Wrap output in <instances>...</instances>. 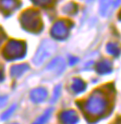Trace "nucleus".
Here are the masks:
<instances>
[{
	"label": "nucleus",
	"mask_w": 121,
	"mask_h": 124,
	"mask_svg": "<svg viewBox=\"0 0 121 124\" xmlns=\"http://www.w3.org/2000/svg\"><path fill=\"white\" fill-rule=\"evenodd\" d=\"M59 119L62 124H76L79 121V117L76 111L69 109L61 112Z\"/></svg>",
	"instance_id": "nucleus-7"
},
{
	"label": "nucleus",
	"mask_w": 121,
	"mask_h": 124,
	"mask_svg": "<svg viewBox=\"0 0 121 124\" xmlns=\"http://www.w3.org/2000/svg\"><path fill=\"white\" fill-rule=\"evenodd\" d=\"M26 54V46L25 44L21 41L8 42L6 45L3 50V55L7 60H16L19 58H22Z\"/></svg>",
	"instance_id": "nucleus-2"
},
{
	"label": "nucleus",
	"mask_w": 121,
	"mask_h": 124,
	"mask_svg": "<svg viewBox=\"0 0 121 124\" xmlns=\"http://www.w3.org/2000/svg\"><path fill=\"white\" fill-rule=\"evenodd\" d=\"M96 70H97V72L100 73V74L110 73L112 71V64L108 60L104 59L97 64Z\"/></svg>",
	"instance_id": "nucleus-12"
},
{
	"label": "nucleus",
	"mask_w": 121,
	"mask_h": 124,
	"mask_svg": "<svg viewBox=\"0 0 121 124\" xmlns=\"http://www.w3.org/2000/svg\"><path fill=\"white\" fill-rule=\"evenodd\" d=\"M47 94L48 92L45 88L39 87L32 90L31 93H30V97H31L32 102H34V103H41V102H43L46 99Z\"/></svg>",
	"instance_id": "nucleus-8"
},
{
	"label": "nucleus",
	"mask_w": 121,
	"mask_h": 124,
	"mask_svg": "<svg viewBox=\"0 0 121 124\" xmlns=\"http://www.w3.org/2000/svg\"><path fill=\"white\" fill-rule=\"evenodd\" d=\"M106 50H107V52L110 55H113L114 57H118L119 56V53H120L119 47L115 43H109L106 46Z\"/></svg>",
	"instance_id": "nucleus-14"
},
{
	"label": "nucleus",
	"mask_w": 121,
	"mask_h": 124,
	"mask_svg": "<svg viewBox=\"0 0 121 124\" xmlns=\"http://www.w3.org/2000/svg\"><path fill=\"white\" fill-rule=\"evenodd\" d=\"M16 108L17 106L16 105H13L12 107H10L9 108L7 109V110H6L4 113L2 114V117H1V119H3V120H6V119H7L9 117H10L11 115H12V113L16 110Z\"/></svg>",
	"instance_id": "nucleus-15"
},
{
	"label": "nucleus",
	"mask_w": 121,
	"mask_h": 124,
	"mask_svg": "<svg viewBox=\"0 0 121 124\" xmlns=\"http://www.w3.org/2000/svg\"><path fill=\"white\" fill-rule=\"evenodd\" d=\"M29 70V66L27 64H20L14 65L10 69V75L12 78H20Z\"/></svg>",
	"instance_id": "nucleus-11"
},
{
	"label": "nucleus",
	"mask_w": 121,
	"mask_h": 124,
	"mask_svg": "<svg viewBox=\"0 0 121 124\" xmlns=\"http://www.w3.org/2000/svg\"><path fill=\"white\" fill-rule=\"evenodd\" d=\"M14 124H18V123H14Z\"/></svg>",
	"instance_id": "nucleus-19"
},
{
	"label": "nucleus",
	"mask_w": 121,
	"mask_h": 124,
	"mask_svg": "<svg viewBox=\"0 0 121 124\" xmlns=\"http://www.w3.org/2000/svg\"><path fill=\"white\" fill-rule=\"evenodd\" d=\"M69 32V22L66 21H57L51 29V34L52 36L58 41L65 40Z\"/></svg>",
	"instance_id": "nucleus-5"
},
{
	"label": "nucleus",
	"mask_w": 121,
	"mask_h": 124,
	"mask_svg": "<svg viewBox=\"0 0 121 124\" xmlns=\"http://www.w3.org/2000/svg\"><path fill=\"white\" fill-rule=\"evenodd\" d=\"M70 89L74 93L79 94L84 92L86 89V83L79 78H75L71 81V84H70Z\"/></svg>",
	"instance_id": "nucleus-10"
},
{
	"label": "nucleus",
	"mask_w": 121,
	"mask_h": 124,
	"mask_svg": "<svg viewBox=\"0 0 121 124\" xmlns=\"http://www.w3.org/2000/svg\"><path fill=\"white\" fill-rule=\"evenodd\" d=\"M119 1H103L101 2L100 6V13L102 16L104 17H108L111 13L113 12V10L115 9V8H116L118 5H115L116 3H118Z\"/></svg>",
	"instance_id": "nucleus-9"
},
{
	"label": "nucleus",
	"mask_w": 121,
	"mask_h": 124,
	"mask_svg": "<svg viewBox=\"0 0 121 124\" xmlns=\"http://www.w3.org/2000/svg\"><path fill=\"white\" fill-rule=\"evenodd\" d=\"M52 112H53L52 108L46 109V110H45L40 117H38V118L35 119V121H34L32 124H45L48 120H49V119L51 118Z\"/></svg>",
	"instance_id": "nucleus-13"
},
{
	"label": "nucleus",
	"mask_w": 121,
	"mask_h": 124,
	"mask_svg": "<svg viewBox=\"0 0 121 124\" xmlns=\"http://www.w3.org/2000/svg\"><path fill=\"white\" fill-rule=\"evenodd\" d=\"M56 48L57 46L54 42L50 41V40H43L41 43V45L34 56V58H33L34 64L41 65L42 63H43L56 52Z\"/></svg>",
	"instance_id": "nucleus-3"
},
{
	"label": "nucleus",
	"mask_w": 121,
	"mask_h": 124,
	"mask_svg": "<svg viewBox=\"0 0 121 124\" xmlns=\"http://www.w3.org/2000/svg\"><path fill=\"white\" fill-rule=\"evenodd\" d=\"M21 25L24 29L29 31H36L40 29L41 19L37 11L28 10L21 15Z\"/></svg>",
	"instance_id": "nucleus-4"
},
{
	"label": "nucleus",
	"mask_w": 121,
	"mask_h": 124,
	"mask_svg": "<svg viewBox=\"0 0 121 124\" xmlns=\"http://www.w3.org/2000/svg\"><path fill=\"white\" fill-rule=\"evenodd\" d=\"M66 68V62L64 58L60 57H55L53 60L49 62L46 66V70L54 73L55 75H60Z\"/></svg>",
	"instance_id": "nucleus-6"
},
{
	"label": "nucleus",
	"mask_w": 121,
	"mask_h": 124,
	"mask_svg": "<svg viewBox=\"0 0 121 124\" xmlns=\"http://www.w3.org/2000/svg\"><path fill=\"white\" fill-rule=\"evenodd\" d=\"M60 93H61V86H60V85H57V87L55 88V90H54V94H53L51 101H52V102H56L58 99V97L60 96Z\"/></svg>",
	"instance_id": "nucleus-16"
},
{
	"label": "nucleus",
	"mask_w": 121,
	"mask_h": 124,
	"mask_svg": "<svg viewBox=\"0 0 121 124\" xmlns=\"http://www.w3.org/2000/svg\"><path fill=\"white\" fill-rule=\"evenodd\" d=\"M7 99L8 97L7 95H0V108L5 107L6 104L7 103Z\"/></svg>",
	"instance_id": "nucleus-17"
},
{
	"label": "nucleus",
	"mask_w": 121,
	"mask_h": 124,
	"mask_svg": "<svg viewBox=\"0 0 121 124\" xmlns=\"http://www.w3.org/2000/svg\"><path fill=\"white\" fill-rule=\"evenodd\" d=\"M108 107L106 96L100 91H95L86 100L84 105L85 113L91 118H98L104 115Z\"/></svg>",
	"instance_id": "nucleus-1"
},
{
	"label": "nucleus",
	"mask_w": 121,
	"mask_h": 124,
	"mask_svg": "<svg viewBox=\"0 0 121 124\" xmlns=\"http://www.w3.org/2000/svg\"><path fill=\"white\" fill-rule=\"evenodd\" d=\"M79 61V59L77 58V57H69V64L71 65V66H73L75 64H77V62Z\"/></svg>",
	"instance_id": "nucleus-18"
}]
</instances>
